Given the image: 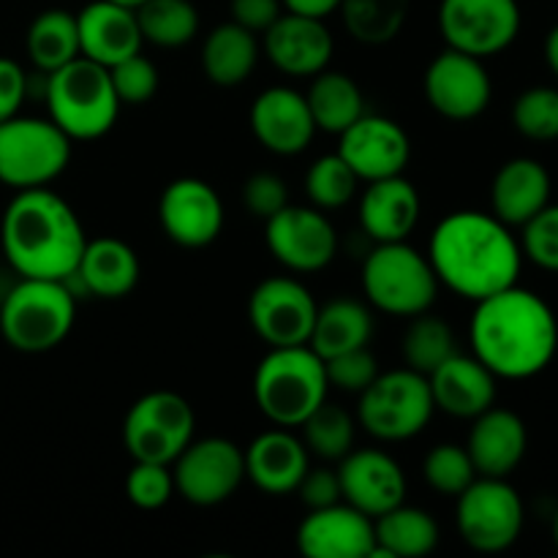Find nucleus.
I'll list each match as a JSON object with an SVG mask.
<instances>
[{"label": "nucleus", "instance_id": "15", "mask_svg": "<svg viewBox=\"0 0 558 558\" xmlns=\"http://www.w3.org/2000/svg\"><path fill=\"white\" fill-rule=\"evenodd\" d=\"M319 303L303 281L292 276H272L256 283L248 298V322L267 347L308 343Z\"/></svg>", "mask_w": 558, "mask_h": 558}, {"label": "nucleus", "instance_id": "18", "mask_svg": "<svg viewBox=\"0 0 558 558\" xmlns=\"http://www.w3.org/2000/svg\"><path fill=\"white\" fill-rule=\"evenodd\" d=\"M338 153L354 169L360 183H374L403 174L412 158V140L396 120L365 112L343 131Z\"/></svg>", "mask_w": 558, "mask_h": 558}, {"label": "nucleus", "instance_id": "30", "mask_svg": "<svg viewBox=\"0 0 558 558\" xmlns=\"http://www.w3.org/2000/svg\"><path fill=\"white\" fill-rule=\"evenodd\" d=\"M259 54V36L229 20L207 33L205 44H202V71L213 85L238 87L254 74Z\"/></svg>", "mask_w": 558, "mask_h": 558}, {"label": "nucleus", "instance_id": "27", "mask_svg": "<svg viewBox=\"0 0 558 558\" xmlns=\"http://www.w3.org/2000/svg\"><path fill=\"white\" fill-rule=\"evenodd\" d=\"M360 227L374 243H398L414 232L423 213L417 189L403 174L374 180L360 199Z\"/></svg>", "mask_w": 558, "mask_h": 558}, {"label": "nucleus", "instance_id": "21", "mask_svg": "<svg viewBox=\"0 0 558 558\" xmlns=\"http://www.w3.org/2000/svg\"><path fill=\"white\" fill-rule=\"evenodd\" d=\"M248 120L259 145L276 156H298L314 142L316 134L308 98L287 85L262 90L251 107Z\"/></svg>", "mask_w": 558, "mask_h": 558}, {"label": "nucleus", "instance_id": "34", "mask_svg": "<svg viewBox=\"0 0 558 558\" xmlns=\"http://www.w3.org/2000/svg\"><path fill=\"white\" fill-rule=\"evenodd\" d=\"M31 63L44 74H52L60 65L80 58V31L76 14L65 9H47L31 22L25 36Z\"/></svg>", "mask_w": 558, "mask_h": 558}, {"label": "nucleus", "instance_id": "23", "mask_svg": "<svg viewBox=\"0 0 558 558\" xmlns=\"http://www.w3.org/2000/svg\"><path fill=\"white\" fill-rule=\"evenodd\" d=\"M76 31H80V54L98 65L112 69L120 60L142 52L140 22L136 11L129 5L112 3V0H93L76 14Z\"/></svg>", "mask_w": 558, "mask_h": 558}, {"label": "nucleus", "instance_id": "2", "mask_svg": "<svg viewBox=\"0 0 558 558\" xmlns=\"http://www.w3.org/2000/svg\"><path fill=\"white\" fill-rule=\"evenodd\" d=\"M428 259L441 287L477 303L518 283L523 251L512 227L494 213L458 210L436 223Z\"/></svg>", "mask_w": 558, "mask_h": 558}, {"label": "nucleus", "instance_id": "44", "mask_svg": "<svg viewBox=\"0 0 558 558\" xmlns=\"http://www.w3.org/2000/svg\"><path fill=\"white\" fill-rule=\"evenodd\" d=\"M521 229L523 256L537 267H543V270L558 272V205L548 202Z\"/></svg>", "mask_w": 558, "mask_h": 558}, {"label": "nucleus", "instance_id": "49", "mask_svg": "<svg viewBox=\"0 0 558 558\" xmlns=\"http://www.w3.org/2000/svg\"><path fill=\"white\" fill-rule=\"evenodd\" d=\"M229 14L240 27L262 36L283 14V3L281 0H229Z\"/></svg>", "mask_w": 558, "mask_h": 558}, {"label": "nucleus", "instance_id": "31", "mask_svg": "<svg viewBox=\"0 0 558 558\" xmlns=\"http://www.w3.org/2000/svg\"><path fill=\"white\" fill-rule=\"evenodd\" d=\"M371 338H374V314L368 305L354 298H336L316 311L308 347L322 360H330L336 354L368 347Z\"/></svg>", "mask_w": 558, "mask_h": 558}, {"label": "nucleus", "instance_id": "11", "mask_svg": "<svg viewBox=\"0 0 558 558\" xmlns=\"http://www.w3.org/2000/svg\"><path fill=\"white\" fill-rule=\"evenodd\" d=\"M458 534L480 554H501L512 548L523 532L521 494L507 477H477L458 496Z\"/></svg>", "mask_w": 558, "mask_h": 558}, {"label": "nucleus", "instance_id": "10", "mask_svg": "<svg viewBox=\"0 0 558 558\" xmlns=\"http://www.w3.org/2000/svg\"><path fill=\"white\" fill-rule=\"evenodd\" d=\"M196 414L183 396L153 390L129 409L123 420V445L134 461L167 463L194 441Z\"/></svg>", "mask_w": 558, "mask_h": 558}, {"label": "nucleus", "instance_id": "47", "mask_svg": "<svg viewBox=\"0 0 558 558\" xmlns=\"http://www.w3.org/2000/svg\"><path fill=\"white\" fill-rule=\"evenodd\" d=\"M294 494H300V499H303V505L308 507V510H322V507H330V505H338V501H343L341 480H338L336 469L308 466V472L303 474V480H300Z\"/></svg>", "mask_w": 558, "mask_h": 558}, {"label": "nucleus", "instance_id": "1", "mask_svg": "<svg viewBox=\"0 0 558 558\" xmlns=\"http://www.w3.org/2000/svg\"><path fill=\"white\" fill-rule=\"evenodd\" d=\"M469 341L496 379H532L554 363L558 319L537 292L512 283L474 303Z\"/></svg>", "mask_w": 558, "mask_h": 558}, {"label": "nucleus", "instance_id": "46", "mask_svg": "<svg viewBox=\"0 0 558 558\" xmlns=\"http://www.w3.org/2000/svg\"><path fill=\"white\" fill-rule=\"evenodd\" d=\"M243 205L251 216L267 221L281 207L289 205V189L283 178L272 172H256L243 185Z\"/></svg>", "mask_w": 558, "mask_h": 558}, {"label": "nucleus", "instance_id": "9", "mask_svg": "<svg viewBox=\"0 0 558 558\" xmlns=\"http://www.w3.org/2000/svg\"><path fill=\"white\" fill-rule=\"evenodd\" d=\"M71 140L49 118H14L0 123V183L14 191L41 189L65 172Z\"/></svg>", "mask_w": 558, "mask_h": 558}, {"label": "nucleus", "instance_id": "19", "mask_svg": "<svg viewBox=\"0 0 558 558\" xmlns=\"http://www.w3.org/2000/svg\"><path fill=\"white\" fill-rule=\"evenodd\" d=\"M262 52L287 76H316L330 65L336 41L325 20L283 11L265 33Z\"/></svg>", "mask_w": 558, "mask_h": 558}, {"label": "nucleus", "instance_id": "29", "mask_svg": "<svg viewBox=\"0 0 558 558\" xmlns=\"http://www.w3.org/2000/svg\"><path fill=\"white\" fill-rule=\"evenodd\" d=\"M140 256L125 240L96 238L87 240L82 259L69 281H80L93 298L120 300L129 298L140 283Z\"/></svg>", "mask_w": 558, "mask_h": 558}, {"label": "nucleus", "instance_id": "25", "mask_svg": "<svg viewBox=\"0 0 558 558\" xmlns=\"http://www.w3.org/2000/svg\"><path fill=\"white\" fill-rule=\"evenodd\" d=\"M466 450L480 477H510L526 458V423L510 409H485L474 417Z\"/></svg>", "mask_w": 558, "mask_h": 558}, {"label": "nucleus", "instance_id": "45", "mask_svg": "<svg viewBox=\"0 0 558 558\" xmlns=\"http://www.w3.org/2000/svg\"><path fill=\"white\" fill-rule=\"evenodd\" d=\"M325 371L330 387L360 396L379 376V363L368 347H360L325 360Z\"/></svg>", "mask_w": 558, "mask_h": 558}, {"label": "nucleus", "instance_id": "32", "mask_svg": "<svg viewBox=\"0 0 558 558\" xmlns=\"http://www.w3.org/2000/svg\"><path fill=\"white\" fill-rule=\"evenodd\" d=\"M376 545L368 558H420L439 545V523L420 507L398 505L374 518Z\"/></svg>", "mask_w": 558, "mask_h": 558}, {"label": "nucleus", "instance_id": "51", "mask_svg": "<svg viewBox=\"0 0 558 558\" xmlns=\"http://www.w3.org/2000/svg\"><path fill=\"white\" fill-rule=\"evenodd\" d=\"M545 60H548L550 71L558 76V25L545 38Z\"/></svg>", "mask_w": 558, "mask_h": 558}, {"label": "nucleus", "instance_id": "7", "mask_svg": "<svg viewBox=\"0 0 558 558\" xmlns=\"http://www.w3.org/2000/svg\"><path fill=\"white\" fill-rule=\"evenodd\" d=\"M439 287L428 254H420L407 240L376 243L363 265V292L381 314L401 319L425 314L436 303Z\"/></svg>", "mask_w": 558, "mask_h": 558}, {"label": "nucleus", "instance_id": "39", "mask_svg": "<svg viewBox=\"0 0 558 558\" xmlns=\"http://www.w3.org/2000/svg\"><path fill=\"white\" fill-rule=\"evenodd\" d=\"M357 185L360 178L343 161L341 153L316 158L305 174V194H308L311 205L319 210H338V207L349 205L357 194Z\"/></svg>", "mask_w": 558, "mask_h": 558}, {"label": "nucleus", "instance_id": "14", "mask_svg": "<svg viewBox=\"0 0 558 558\" xmlns=\"http://www.w3.org/2000/svg\"><path fill=\"white\" fill-rule=\"evenodd\" d=\"M267 251L289 272H319L336 259L338 234L319 207L287 205L265 221Z\"/></svg>", "mask_w": 558, "mask_h": 558}, {"label": "nucleus", "instance_id": "6", "mask_svg": "<svg viewBox=\"0 0 558 558\" xmlns=\"http://www.w3.org/2000/svg\"><path fill=\"white\" fill-rule=\"evenodd\" d=\"M76 319V298L69 281L20 278L0 303V336L11 349L41 354L69 338Z\"/></svg>", "mask_w": 558, "mask_h": 558}, {"label": "nucleus", "instance_id": "38", "mask_svg": "<svg viewBox=\"0 0 558 558\" xmlns=\"http://www.w3.org/2000/svg\"><path fill=\"white\" fill-rule=\"evenodd\" d=\"M354 417L347 409L336 403H319L308 417L300 423L303 430V445L311 456L322 461H341L347 452L354 450Z\"/></svg>", "mask_w": 558, "mask_h": 558}, {"label": "nucleus", "instance_id": "33", "mask_svg": "<svg viewBox=\"0 0 558 558\" xmlns=\"http://www.w3.org/2000/svg\"><path fill=\"white\" fill-rule=\"evenodd\" d=\"M311 87L305 93L311 114H314L316 131L341 136L354 120L365 114V98L357 82L343 71H319L311 76Z\"/></svg>", "mask_w": 558, "mask_h": 558}, {"label": "nucleus", "instance_id": "12", "mask_svg": "<svg viewBox=\"0 0 558 558\" xmlns=\"http://www.w3.org/2000/svg\"><path fill=\"white\" fill-rule=\"evenodd\" d=\"M439 31L450 49L494 58L521 33L518 0H441Z\"/></svg>", "mask_w": 558, "mask_h": 558}, {"label": "nucleus", "instance_id": "16", "mask_svg": "<svg viewBox=\"0 0 558 558\" xmlns=\"http://www.w3.org/2000/svg\"><path fill=\"white\" fill-rule=\"evenodd\" d=\"M423 90L425 101L441 118L466 123V120L480 118L490 107L494 82H490L483 58H474V54L447 47L425 69Z\"/></svg>", "mask_w": 558, "mask_h": 558}, {"label": "nucleus", "instance_id": "35", "mask_svg": "<svg viewBox=\"0 0 558 558\" xmlns=\"http://www.w3.org/2000/svg\"><path fill=\"white\" fill-rule=\"evenodd\" d=\"M134 11L142 38L153 47H185L199 33V11L191 0H145Z\"/></svg>", "mask_w": 558, "mask_h": 558}, {"label": "nucleus", "instance_id": "8", "mask_svg": "<svg viewBox=\"0 0 558 558\" xmlns=\"http://www.w3.org/2000/svg\"><path fill=\"white\" fill-rule=\"evenodd\" d=\"M434 412L428 376L403 365L387 374L379 371V376L360 392L357 423L374 439L407 441L428 428Z\"/></svg>", "mask_w": 558, "mask_h": 558}, {"label": "nucleus", "instance_id": "52", "mask_svg": "<svg viewBox=\"0 0 558 558\" xmlns=\"http://www.w3.org/2000/svg\"><path fill=\"white\" fill-rule=\"evenodd\" d=\"M112 3H120V5H129V9H136V5H142L145 0H112Z\"/></svg>", "mask_w": 558, "mask_h": 558}, {"label": "nucleus", "instance_id": "4", "mask_svg": "<svg viewBox=\"0 0 558 558\" xmlns=\"http://www.w3.org/2000/svg\"><path fill=\"white\" fill-rule=\"evenodd\" d=\"M44 98H47L49 120L71 142L101 140L114 129L123 107L107 65L93 63L82 54L47 74Z\"/></svg>", "mask_w": 558, "mask_h": 558}, {"label": "nucleus", "instance_id": "50", "mask_svg": "<svg viewBox=\"0 0 558 558\" xmlns=\"http://www.w3.org/2000/svg\"><path fill=\"white\" fill-rule=\"evenodd\" d=\"M281 3L283 11H292V14L327 20V16L336 14V11L341 9L343 0H281Z\"/></svg>", "mask_w": 558, "mask_h": 558}, {"label": "nucleus", "instance_id": "13", "mask_svg": "<svg viewBox=\"0 0 558 558\" xmlns=\"http://www.w3.org/2000/svg\"><path fill=\"white\" fill-rule=\"evenodd\" d=\"M174 494L189 505L216 507L238 494L245 480V456L223 436L191 441L172 463Z\"/></svg>", "mask_w": 558, "mask_h": 558}, {"label": "nucleus", "instance_id": "42", "mask_svg": "<svg viewBox=\"0 0 558 558\" xmlns=\"http://www.w3.org/2000/svg\"><path fill=\"white\" fill-rule=\"evenodd\" d=\"M125 496L140 510H161L174 496L172 466H167V463L134 461L131 472L125 474Z\"/></svg>", "mask_w": 558, "mask_h": 558}, {"label": "nucleus", "instance_id": "26", "mask_svg": "<svg viewBox=\"0 0 558 558\" xmlns=\"http://www.w3.org/2000/svg\"><path fill=\"white\" fill-rule=\"evenodd\" d=\"M496 376L474 354H450L428 374L430 396L439 412L458 420H474L496 403Z\"/></svg>", "mask_w": 558, "mask_h": 558}, {"label": "nucleus", "instance_id": "22", "mask_svg": "<svg viewBox=\"0 0 558 558\" xmlns=\"http://www.w3.org/2000/svg\"><path fill=\"white\" fill-rule=\"evenodd\" d=\"M374 545V518L347 501L308 510L298 526V548L308 558H368Z\"/></svg>", "mask_w": 558, "mask_h": 558}, {"label": "nucleus", "instance_id": "28", "mask_svg": "<svg viewBox=\"0 0 558 558\" xmlns=\"http://www.w3.org/2000/svg\"><path fill=\"white\" fill-rule=\"evenodd\" d=\"M550 172L537 158L518 156L501 163L490 183V213L507 227H523L550 202Z\"/></svg>", "mask_w": 558, "mask_h": 558}, {"label": "nucleus", "instance_id": "53", "mask_svg": "<svg viewBox=\"0 0 558 558\" xmlns=\"http://www.w3.org/2000/svg\"><path fill=\"white\" fill-rule=\"evenodd\" d=\"M554 537H556V545H558V515H556V521H554Z\"/></svg>", "mask_w": 558, "mask_h": 558}, {"label": "nucleus", "instance_id": "17", "mask_svg": "<svg viewBox=\"0 0 558 558\" xmlns=\"http://www.w3.org/2000/svg\"><path fill=\"white\" fill-rule=\"evenodd\" d=\"M158 223L180 248H205L223 229V202L205 180L178 178L161 191Z\"/></svg>", "mask_w": 558, "mask_h": 558}, {"label": "nucleus", "instance_id": "48", "mask_svg": "<svg viewBox=\"0 0 558 558\" xmlns=\"http://www.w3.org/2000/svg\"><path fill=\"white\" fill-rule=\"evenodd\" d=\"M27 74L16 60L0 58V123L20 114L27 98Z\"/></svg>", "mask_w": 558, "mask_h": 558}, {"label": "nucleus", "instance_id": "37", "mask_svg": "<svg viewBox=\"0 0 558 558\" xmlns=\"http://www.w3.org/2000/svg\"><path fill=\"white\" fill-rule=\"evenodd\" d=\"M456 352V332L441 316H434L430 311L412 316V325L407 327L401 341V357L407 368L428 376Z\"/></svg>", "mask_w": 558, "mask_h": 558}, {"label": "nucleus", "instance_id": "41", "mask_svg": "<svg viewBox=\"0 0 558 558\" xmlns=\"http://www.w3.org/2000/svg\"><path fill=\"white\" fill-rule=\"evenodd\" d=\"M512 123L526 140H558V87L537 85L523 90L512 104Z\"/></svg>", "mask_w": 558, "mask_h": 558}, {"label": "nucleus", "instance_id": "40", "mask_svg": "<svg viewBox=\"0 0 558 558\" xmlns=\"http://www.w3.org/2000/svg\"><path fill=\"white\" fill-rule=\"evenodd\" d=\"M423 477L430 488L447 499H458L480 477L472 456L461 445H436L423 461Z\"/></svg>", "mask_w": 558, "mask_h": 558}, {"label": "nucleus", "instance_id": "3", "mask_svg": "<svg viewBox=\"0 0 558 558\" xmlns=\"http://www.w3.org/2000/svg\"><path fill=\"white\" fill-rule=\"evenodd\" d=\"M85 245L76 210L47 185L16 191L0 221V248L20 278L69 281Z\"/></svg>", "mask_w": 558, "mask_h": 558}, {"label": "nucleus", "instance_id": "36", "mask_svg": "<svg viewBox=\"0 0 558 558\" xmlns=\"http://www.w3.org/2000/svg\"><path fill=\"white\" fill-rule=\"evenodd\" d=\"M412 0H343L341 16L349 36L368 47H381L403 31Z\"/></svg>", "mask_w": 558, "mask_h": 558}, {"label": "nucleus", "instance_id": "5", "mask_svg": "<svg viewBox=\"0 0 558 558\" xmlns=\"http://www.w3.org/2000/svg\"><path fill=\"white\" fill-rule=\"evenodd\" d=\"M325 360L308 347H270L254 374V398L259 412L281 428H300L319 403L327 401Z\"/></svg>", "mask_w": 558, "mask_h": 558}, {"label": "nucleus", "instance_id": "43", "mask_svg": "<svg viewBox=\"0 0 558 558\" xmlns=\"http://www.w3.org/2000/svg\"><path fill=\"white\" fill-rule=\"evenodd\" d=\"M109 76H112L114 93H118L123 107H142V104L153 101L158 90V80H161L156 63L147 60L142 52L114 63L109 69Z\"/></svg>", "mask_w": 558, "mask_h": 558}, {"label": "nucleus", "instance_id": "24", "mask_svg": "<svg viewBox=\"0 0 558 558\" xmlns=\"http://www.w3.org/2000/svg\"><path fill=\"white\" fill-rule=\"evenodd\" d=\"M243 456L245 480H251L267 496L294 494L311 466L308 447L281 425L256 436L248 450H243Z\"/></svg>", "mask_w": 558, "mask_h": 558}, {"label": "nucleus", "instance_id": "20", "mask_svg": "<svg viewBox=\"0 0 558 558\" xmlns=\"http://www.w3.org/2000/svg\"><path fill=\"white\" fill-rule=\"evenodd\" d=\"M336 469L341 480V496L368 518L385 515L407 499V474L401 463L381 450H352Z\"/></svg>", "mask_w": 558, "mask_h": 558}]
</instances>
